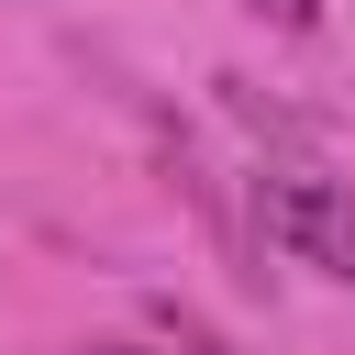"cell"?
Wrapping results in <instances>:
<instances>
[{"instance_id":"obj_2","label":"cell","mask_w":355,"mask_h":355,"mask_svg":"<svg viewBox=\"0 0 355 355\" xmlns=\"http://www.w3.org/2000/svg\"><path fill=\"white\" fill-rule=\"evenodd\" d=\"M155 333H166V355H233V344H222L200 311H178V300H155Z\"/></svg>"},{"instance_id":"obj_3","label":"cell","mask_w":355,"mask_h":355,"mask_svg":"<svg viewBox=\"0 0 355 355\" xmlns=\"http://www.w3.org/2000/svg\"><path fill=\"white\" fill-rule=\"evenodd\" d=\"M244 11H255V22H277V33H311V22H322V0H244Z\"/></svg>"},{"instance_id":"obj_4","label":"cell","mask_w":355,"mask_h":355,"mask_svg":"<svg viewBox=\"0 0 355 355\" xmlns=\"http://www.w3.org/2000/svg\"><path fill=\"white\" fill-rule=\"evenodd\" d=\"M89 355H166V344H89Z\"/></svg>"},{"instance_id":"obj_1","label":"cell","mask_w":355,"mask_h":355,"mask_svg":"<svg viewBox=\"0 0 355 355\" xmlns=\"http://www.w3.org/2000/svg\"><path fill=\"white\" fill-rule=\"evenodd\" d=\"M266 222L288 233L300 266H322V277L355 288V189H333V178H277V189H266Z\"/></svg>"}]
</instances>
